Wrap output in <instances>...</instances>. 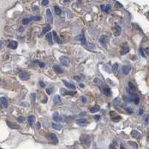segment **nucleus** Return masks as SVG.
<instances>
[{
  "label": "nucleus",
  "instance_id": "3",
  "mask_svg": "<svg viewBox=\"0 0 149 149\" xmlns=\"http://www.w3.org/2000/svg\"><path fill=\"white\" fill-rule=\"evenodd\" d=\"M49 139L50 140L51 142L54 145H57L58 143V138L56 136V134L54 133H49Z\"/></svg>",
  "mask_w": 149,
  "mask_h": 149
},
{
  "label": "nucleus",
  "instance_id": "38",
  "mask_svg": "<svg viewBox=\"0 0 149 149\" xmlns=\"http://www.w3.org/2000/svg\"><path fill=\"white\" fill-rule=\"evenodd\" d=\"M52 92H53V91H52L51 88H47V93L49 94H50L52 93Z\"/></svg>",
  "mask_w": 149,
  "mask_h": 149
},
{
  "label": "nucleus",
  "instance_id": "50",
  "mask_svg": "<svg viewBox=\"0 0 149 149\" xmlns=\"http://www.w3.org/2000/svg\"><path fill=\"white\" fill-rule=\"evenodd\" d=\"M120 148H121V149H125L123 145H121V146H120Z\"/></svg>",
  "mask_w": 149,
  "mask_h": 149
},
{
  "label": "nucleus",
  "instance_id": "34",
  "mask_svg": "<svg viewBox=\"0 0 149 149\" xmlns=\"http://www.w3.org/2000/svg\"><path fill=\"white\" fill-rule=\"evenodd\" d=\"M24 120H25V118H24V117H23V116H20V117H19V118H17V121H18L19 123H23V122L24 121Z\"/></svg>",
  "mask_w": 149,
  "mask_h": 149
},
{
  "label": "nucleus",
  "instance_id": "37",
  "mask_svg": "<svg viewBox=\"0 0 149 149\" xmlns=\"http://www.w3.org/2000/svg\"><path fill=\"white\" fill-rule=\"evenodd\" d=\"M49 4V1L48 0H44V1H42V5H47Z\"/></svg>",
  "mask_w": 149,
  "mask_h": 149
},
{
  "label": "nucleus",
  "instance_id": "32",
  "mask_svg": "<svg viewBox=\"0 0 149 149\" xmlns=\"http://www.w3.org/2000/svg\"><path fill=\"white\" fill-rule=\"evenodd\" d=\"M121 119V117L119 116V115H115V117H112V120L113 121H115V122H117V121H118L119 120H120Z\"/></svg>",
  "mask_w": 149,
  "mask_h": 149
},
{
  "label": "nucleus",
  "instance_id": "2",
  "mask_svg": "<svg viewBox=\"0 0 149 149\" xmlns=\"http://www.w3.org/2000/svg\"><path fill=\"white\" fill-rule=\"evenodd\" d=\"M129 51H130V47H129L128 44L127 43H124L121 46V49L120 50V54L123 56V55L127 54Z\"/></svg>",
  "mask_w": 149,
  "mask_h": 149
},
{
  "label": "nucleus",
  "instance_id": "42",
  "mask_svg": "<svg viewBox=\"0 0 149 149\" xmlns=\"http://www.w3.org/2000/svg\"><path fill=\"white\" fill-rule=\"evenodd\" d=\"M39 84H40V86H41V88H44V87H45V84H44V83L43 82H41V81L39 83Z\"/></svg>",
  "mask_w": 149,
  "mask_h": 149
},
{
  "label": "nucleus",
  "instance_id": "56",
  "mask_svg": "<svg viewBox=\"0 0 149 149\" xmlns=\"http://www.w3.org/2000/svg\"><path fill=\"white\" fill-rule=\"evenodd\" d=\"M94 149H97V148H94Z\"/></svg>",
  "mask_w": 149,
  "mask_h": 149
},
{
  "label": "nucleus",
  "instance_id": "46",
  "mask_svg": "<svg viewBox=\"0 0 149 149\" xmlns=\"http://www.w3.org/2000/svg\"><path fill=\"white\" fill-rule=\"evenodd\" d=\"M81 99H82V101H83V103H85V102L87 101L86 98H85V97H81Z\"/></svg>",
  "mask_w": 149,
  "mask_h": 149
},
{
  "label": "nucleus",
  "instance_id": "14",
  "mask_svg": "<svg viewBox=\"0 0 149 149\" xmlns=\"http://www.w3.org/2000/svg\"><path fill=\"white\" fill-rule=\"evenodd\" d=\"M108 41H109V38H108V37L106 36V35H103V36H101V37H100V42H101V44H104V45H106V44H107Z\"/></svg>",
  "mask_w": 149,
  "mask_h": 149
},
{
  "label": "nucleus",
  "instance_id": "4",
  "mask_svg": "<svg viewBox=\"0 0 149 149\" xmlns=\"http://www.w3.org/2000/svg\"><path fill=\"white\" fill-rule=\"evenodd\" d=\"M59 60H60V62L62 65L64 66H66V67H68L69 66V64H70V62H69V59L65 57V56H61L60 58H59Z\"/></svg>",
  "mask_w": 149,
  "mask_h": 149
},
{
  "label": "nucleus",
  "instance_id": "55",
  "mask_svg": "<svg viewBox=\"0 0 149 149\" xmlns=\"http://www.w3.org/2000/svg\"><path fill=\"white\" fill-rule=\"evenodd\" d=\"M64 2H70V1H64Z\"/></svg>",
  "mask_w": 149,
  "mask_h": 149
},
{
  "label": "nucleus",
  "instance_id": "7",
  "mask_svg": "<svg viewBox=\"0 0 149 149\" xmlns=\"http://www.w3.org/2000/svg\"><path fill=\"white\" fill-rule=\"evenodd\" d=\"M60 92L63 94V95H71V96H74V94H76V92H68V91H66L65 90L64 88H62L61 90H60Z\"/></svg>",
  "mask_w": 149,
  "mask_h": 149
},
{
  "label": "nucleus",
  "instance_id": "10",
  "mask_svg": "<svg viewBox=\"0 0 149 149\" xmlns=\"http://www.w3.org/2000/svg\"><path fill=\"white\" fill-rule=\"evenodd\" d=\"M47 19H48V22L49 23H52L53 22V15L51 13L50 9H47Z\"/></svg>",
  "mask_w": 149,
  "mask_h": 149
},
{
  "label": "nucleus",
  "instance_id": "8",
  "mask_svg": "<svg viewBox=\"0 0 149 149\" xmlns=\"http://www.w3.org/2000/svg\"><path fill=\"white\" fill-rule=\"evenodd\" d=\"M130 70H131V67L129 65H124L122 67V71H123L124 74H125V75H127L129 73H130Z\"/></svg>",
  "mask_w": 149,
  "mask_h": 149
},
{
  "label": "nucleus",
  "instance_id": "25",
  "mask_svg": "<svg viewBox=\"0 0 149 149\" xmlns=\"http://www.w3.org/2000/svg\"><path fill=\"white\" fill-rule=\"evenodd\" d=\"M7 124L8 125V127L10 128H11V129H19V127L18 125H17L15 124H12L10 121H7Z\"/></svg>",
  "mask_w": 149,
  "mask_h": 149
},
{
  "label": "nucleus",
  "instance_id": "22",
  "mask_svg": "<svg viewBox=\"0 0 149 149\" xmlns=\"http://www.w3.org/2000/svg\"><path fill=\"white\" fill-rule=\"evenodd\" d=\"M51 26L50 25H48V26H47L46 27H44V28H43V31H42V32H41V35H44V34H46V33H47L49 30H50L51 29Z\"/></svg>",
  "mask_w": 149,
  "mask_h": 149
},
{
  "label": "nucleus",
  "instance_id": "40",
  "mask_svg": "<svg viewBox=\"0 0 149 149\" xmlns=\"http://www.w3.org/2000/svg\"><path fill=\"white\" fill-rule=\"evenodd\" d=\"M140 53H141L142 56L145 57V55L144 54V51H143V49H140Z\"/></svg>",
  "mask_w": 149,
  "mask_h": 149
},
{
  "label": "nucleus",
  "instance_id": "44",
  "mask_svg": "<svg viewBox=\"0 0 149 149\" xmlns=\"http://www.w3.org/2000/svg\"><path fill=\"white\" fill-rule=\"evenodd\" d=\"M148 50H149V49H148V47H147L146 49H145L144 52H145V53H146L147 55H148V54H149V53H148Z\"/></svg>",
  "mask_w": 149,
  "mask_h": 149
},
{
  "label": "nucleus",
  "instance_id": "48",
  "mask_svg": "<svg viewBox=\"0 0 149 149\" xmlns=\"http://www.w3.org/2000/svg\"><path fill=\"white\" fill-rule=\"evenodd\" d=\"M101 9H102V11H104V10H105V5H101Z\"/></svg>",
  "mask_w": 149,
  "mask_h": 149
},
{
  "label": "nucleus",
  "instance_id": "5",
  "mask_svg": "<svg viewBox=\"0 0 149 149\" xmlns=\"http://www.w3.org/2000/svg\"><path fill=\"white\" fill-rule=\"evenodd\" d=\"M19 76L22 80H27L29 79V74L27 72L25 71H21L19 73Z\"/></svg>",
  "mask_w": 149,
  "mask_h": 149
},
{
  "label": "nucleus",
  "instance_id": "47",
  "mask_svg": "<svg viewBox=\"0 0 149 149\" xmlns=\"http://www.w3.org/2000/svg\"><path fill=\"white\" fill-rule=\"evenodd\" d=\"M109 149H117V148H116L115 147H114L112 145H110V148H109Z\"/></svg>",
  "mask_w": 149,
  "mask_h": 149
},
{
  "label": "nucleus",
  "instance_id": "13",
  "mask_svg": "<svg viewBox=\"0 0 149 149\" xmlns=\"http://www.w3.org/2000/svg\"><path fill=\"white\" fill-rule=\"evenodd\" d=\"M103 92L105 95L108 96V97H110L112 96V92L110 90V88H103Z\"/></svg>",
  "mask_w": 149,
  "mask_h": 149
},
{
  "label": "nucleus",
  "instance_id": "19",
  "mask_svg": "<svg viewBox=\"0 0 149 149\" xmlns=\"http://www.w3.org/2000/svg\"><path fill=\"white\" fill-rule=\"evenodd\" d=\"M76 39L78 40V41H81L83 44H85V36H84L83 34H82V35H78V36L76 37Z\"/></svg>",
  "mask_w": 149,
  "mask_h": 149
},
{
  "label": "nucleus",
  "instance_id": "16",
  "mask_svg": "<svg viewBox=\"0 0 149 149\" xmlns=\"http://www.w3.org/2000/svg\"><path fill=\"white\" fill-rule=\"evenodd\" d=\"M8 48H10V49H17V41H11V42H10V44H8Z\"/></svg>",
  "mask_w": 149,
  "mask_h": 149
},
{
  "label": "nucleus",
  "instance_id": "39",
  "mask_svg": "<svg viewBox=\"0 0 149 149\" xmlns=\"http://www.w3.org/2000/svg\"><path fill=\"white\" fill-rule=\"evenodd\" d=\"M36 128L37 129V130H38V129L41 128V123H40V122H37V124H36Z\"/></svg>",
  "mask_w": 149,
  "mask_h": 149
},
{
  "label": "nucleus",
  "instance_id": "12",
  "mask_svg": "<svg viewBox=\"0 0 149 149\" xmlns=\"http://www.w3.org/2000/svg\"><path fill=\"white\" fill-rule=\"evenodd\" d=\"M0 103L2 105V106L4 108H7V106H8V101L6 100V98L4 97H0Z\"/></svg>",
  "mask_w": 149,
  "mask_h": 149
},
{
  "label": "nucleus",
  "instance_id": "43",
  "mask_svg": "<svg viewBox=\"0 0 149 149\" xmlns=\"http://www.w3.org/2000/svg\"><path fill=\"white\" fill-rule=\"evenodd\" d=\"M129 143H130V144L131 145H134L136 148H137V145H136V144L135 142H129Z\"/></svg>",
  "mask_w": 149,
  "mask_h": 149
},
{
  "label": "nucleus",
  "instance_id": "36",
  "mask_svg": "<svg viewBox=\"0 0 149 149\" xmlns=\"http://www.w3.org/2000/svg\"><path fill=\"white\" fill-rule=\"evenodd\" d=\"M133 101H134L135 104H138L139 103H140V98H139L138 97H136Z\"/></svg>",
  "mask_w": 149,
  "mask_h": 149
},
{
  "label": "nucleus",
  "instance_id": "17",
  "mask_svg": "<svg viewBox=\"0 0 149 149\" xmlns=\"http://www.w3.org/2000/svg\"><path fill=\"white\" fill-rule=\"evenodd\" d=\"M87 123H88V121L85 118H81V119H79V120L76 121V124H79L80 126H84Z\"/></svg>",
  "mask_w": 149,
  "mask_h": 149
},
{
  "label": "nucleus",
  "instance_id": "41",
  "mask_svg": "<svg viewBox=\"0 0 149 149\" xmlns=\"http://www.w3.org/2000/svg\"><path fill=\"white\" fill-rule=\"evenodd\" d=\"M100 118H101V116H100V115H95V116H94V119H95L96 121L100 120Z\"/></svg>",
  "mask_w": 149,
  "mask_h": 149
},
{
  "label": "nucleus",
  "instance_id": "33",
  "mask_svg": "<svg viewBox=\"0 0 149 149\" xmlns=\"http://www.w3.org/2000/svg\"><path fill=\"white\" fill-rule=\"evenodd\" d=\"M110 10H111V7L110 5H105V10H104V11L106 13H109L110 11Z\"/></svg>",
  "mask_w": 149,
  "mask_h": 149
},
{
  "label": "nucleus",
  "instance_id": "54",
  "mask_svg": "<svg viewBox=\"0 0 149 149\" xmlns=\"http://www.w3.org/2000/svg\"><path fill=\"white\" fill-rule=\"evenodd\" d=\"M140 115H142V110H140Z\"/></svg>",
  "mask_w": 149,
  "mask_h": 149
},
{
  "label": "nucleus",
  "instance_id": "28",
  "mask_svg": "<svg viewBox=\"0 0 149 149\" xmlns=\"http://www.w3.org/2000/svg\"><path fill=\"white\" fill-rule=\"evenodd\" d=\"M28 19H29V21H32V20H33V21H37V20H40V19H41V17L33 16V17H31L28 18Z\"/></svg>",
  "mask_w": 149,
  "mask_h": 149
},
{
  "label": "nucleus",
  "instance_id": "9",
  "mask_svg": "<svg viewBox=\"0 0 149 149\" xmlns=\"http://www.w3.org/2000/svg\"><path fill=\"white\" fill-rule=\"evenodd\" d=\"M131 135L135 139H140L142 137L141 133L140 132H138L137 130H133L131 131Z\"/></svg>",
  "mask_w": 149,
  "mask_h": 149
},
{
  "label": "nucleus",
  "instance_id": "31",
  "mask_svg": "<svg viewBox=\"0 0 149 149\" xmlns=\"http://www.w3.org/2000/svg\"><path fill=\"white\" fill-rule=\"evenodd\" d=\"M118 64H117V63L114 64L113 66H112V71L116 74V73L118 72Z\"/></svg>",
  "mask_w": 149,
  "mask_h": 149
},
{
  "label": "nucleus",
  "instance_id": "24",
  "mask_svg": "<svg viewBox=\"0 0 149 149\" xmlns=\"http://www.w3.org/2000/svg\"><path fill=\"white\" fill-rule=\"evenodd\" d=\"M99 110H100V106H99L98 105H96V106H93V107H92L90 109V111L92 113H95V112H98Z\"/></svg>",
  "mask_w": 149,
  "mask_h": 149
},
{
  "label": "nucleus",
  "instance_id": "53",
  "mask_svg": "<svg viewBox=\"0 0 149 149\" xmlns=\"http://www.w3.org/2000/svg\"><path fill=\"white\" fill-rule=\"evenodd\" d=\"M148 117L146 118V123H147V124H148Z\"/></svg>",
  "mask_w": 149,
  "mask_h": 149
},
{
  "label": "nucleus",
  "instance_id": "49",
  "mask_svg": "<svg viewBox=\"0 0 149 149\" xmlns=\"http://www.w3.org/2000/svg\"><path fill=\"white\" fill-rule=\"evenodd\" d=\"M127 111H128L129 112H130V113H132V112H133V111H132V110H130V109H127Z\"/></svg>",
  "mask_w": 149,
  "mask_h": 149
},
{
  "label": "nucleus",
  "instance_id": "11",
  "mask_svg": "<svg viewBox=\"0 0 149 149\" xmlns=\"http://www.w3.org/2000/svg\"><path fill=\"white\" fill-rule=\"evenodd\" d=\"M53 70H54L56 72H57L58 74H62V73L64 72L63 69H62L60 66H59V65H56L53 66Z\"/></svg>",
  "mask_w": 149,
  "mask_h": 149
},
{
  "label": "nucleus",
  "instance_id": "51",
  "mask_svg": "<svg viewBox=\"0 0 149 149\" xmlns=\"http://www.w3.org/2000/svg\"><path fill=\"white\" fill-rule=\"evenodd\" d=\"M19 32H23V28L22 27H21L20 28H19Z\"/></svg>",
  "mask_w": 149,
  "mask_h": 149
},
{
  "label": "nucleus",
  "instance_id": "15",
  "mask_svg": "<svg viewBox=\"0 0 149 149\" xmlns=\"http://www.w3.org/2000/svg\"><path fill=\"white\" fill-rule=\"evenodd\" d=\"M62 82L64 83L65 85L67 88H68L69 89H73V90H74V89H76L75 85H74L73 84H71V83H68V82H67V81H65V80H63Z\"/></svg>",
  "mask_w": 149,
  "mask_h": 149
},
{
  "label": "nucleus",
  "instance_id": "26",
  "mask_svg": "<svg viewBox=\"0 0 149 149\" xmlns=\"http://www.w3.org/2000/svg\"><path fill=\"white\" fill-rule=\"evenodd\" d=\"M52 127H53V128L56 129V130H61V129L62 128V125L58 124H55V123H53V124H52Z\"/></svg>",
  "mask_w": 149,
  "mask_h": 149
},
{
  "label": "nucleus",
  "instance_id": "18",
  "mask_svg": "<svg viewBox=\"0 0 149 149\" xmlns=\"http://www.w3.org/2000/svg\"><path fill=\"white\" fill-rule=\"evenodd\" d=\"M53 38H54V41H56V42H57L58 44H60L61 42H62V41H61V39L59 38V37L58 36V35H57V33L54 31L53 32Z\"/></svg>",
  "mask_w": 149,
  "mask_h": 149
},
{
  "label": "nucleus",
  "instance_id": "30",
  "mask_svg": "<svg viewBox=\"0 0 149 149\" xmlns=\"http://www.w3.org/2000/svg\"><path fill=\"white\" fill-rule=\"evenodd\" d=\"M52 34L51 33H48L47 35V39L48 40V41L49 42V44H53V42H52Z\"/></svg>",
  "mask_w": 149,
  "mask_h": 149
},
{
  "label": "nucleus",
  "instance_id": "27",
  "mask_svg": "<svg viewBox=\"0 0 149 149\" xmlns=\"http://www.w3.org/2000/svg\"><path fill=\"white\" fill-rule=\"evenodd\" d=\"M54 10H55V13H56V14H57V15H60V14H62V10H61V8H59V7H58V6H55V7H54Z\"/></svg>",
  "mask_w": 149,
  "mask_h": 149
},
{
  "label": "nucleus",
  "instance_id": "21",
  "mask_svg": "<svg viewBox=\"0 0 149 149\" xmlns=\"http://www.w3.org/2000/svg\"><path fill=\"white\" fill-rule=\"evenodd\" d=\"M53 101H54V103H55V104H58V103H61V98H60V97H59V95L56 94V95L54 96V97H53Z\"/></svg>",
  "mask_w": 149,
  "mask_h": 149
},
{
  "label": "nucleus",
  "instance_id": "35",
  "mask_svg": "<svg viewBox=\"0 0 149 149\" xmlns=\"http://www.w3.org/2000/svg\"><path fill=\"white\" fill-rule=\"evenodd\" d=\"M29 22H30V21H29V19H28V18H27V19H24L23 20V23L24 25H27V24H28Z\"/></svg>",
  "mask_w": 149,
  "mask_h": 149
},
{
  "label": "nucleus",
  "instance_id": "57",
  "mask_svg": "<svg viewBox=\"0 0 149 149\" xmlns=\"http://www.w3.org/2000/svg\"><path fill=\"white\" fill-rule=\"evenodd\" d=\"M0 149H2V148H0Z\"/></svg>",
  "mask_w": 149,
  "mask_h": 149
},
{
  "label": "nucleus",
  "instance_id": "45",
  "mask_svg": "<svg viewBox=\"0 0 149 149\" xmlns=\"http://www.w3.org/2000/svg\"><path fill=\"white\" fill-rule=\"evenodd\" d=\"M39 65L41 67H44L45 66V64L44 63H42V62H39Z\"/></svg>",
  "mask_w": 149,
  "mask_h": 149
},
{
  "label": "nucleus",
  "instance_id": "6",
  "mask_svg": "<svg viewBox=\"0 0 149 149\" xmlns=\"http://www.w3.org/2000/svg\"><path fill=\"white\" fill-rule=\"evenodd\" d=\"M121 32V26H118V25H115V31H114L113 35H114L115 37H118V36L120 35Z\"/></svg>",
  "mask_w": 149,
  "mask_h": 149
},
{
  "label": "nucleus",
  "instance_id": "1",
  "mask_svg": "<svg viewBox=\"0 0 149 149\" xmlns=\"http://www.w3.org/2000/svg\"><path fill=\"white\" fill-rule=\"evenodd\" d=\"M79 140H80V142L83 145H85L88 147L90 146V145H91V139H90V137H89V136H88V135H85V134L81 135L80 137H79Z\"/></svg>",
  "mask_w": 149,
  "mask_h": 149
},
{
  "label": "nucleus",
  "instance_id": "29",
  "mask_svg": "<svg viewBox=\"0 0 149 149\" xmlns=\"http://www.w3.org/2000/svg\"><path fill=\"white\" fill-rule=\"evenodd\" d=\"M128 85H129V87H130V89L131 91H133V92L136 91V87H135V85L131 82H129L128 83Z\"/></svg>",
  "mask_w": 149,
  "mask_h": 149
},
{
  "label": "nucleus",
  "instance_id": "23",
  "mask_svg": "<svg viewBox=\"0 0 149 149\" xmlns=\"http://www.w3.org/2000/svg\"><path fill=\"white\" fill-rule=\"evenodd\" d=\"M35 121V115H30V116L28 117V122L30 125H32Z\"/></svg>",
  "mask_w": 149,
  "mask_h": 149
},
{
  "label": "nucleus",
  "instance_id": "52",
  "mask_svg": "<svg viewBox=\"0 0 149 149\" xmlns=\"http://www.w3.org/2000/svg\"><path fill=\"white\" fill-rule=\"evenodd\" d=\"M75 79H76V80H80V78H77V76H75Z\"/></svg>",
  "mask_w": 149,
  "mask_h": 149
},
{
  "label": "nucleus",
  "instance_id": "20",
  "mask_svg": "<svg viewBox=\"0 0 149 149\" xmlns=\"http://www.w3.org/2000/svg\"><path fill=\"white\" fill-rule=\"evenodd\" d=\"M53 120L56 122H58V121H60L61 120V118H60V115H59V114L58 112H55L53 115Z\"/></svg>",
  "mask_w": 149,
  "mask_h": 149
}]
</instances>
